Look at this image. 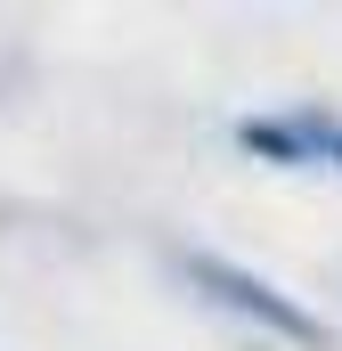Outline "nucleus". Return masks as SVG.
Listing matches in <instances>:
<instances>
[{
  "label": "nucleus",
  "instance_id": "1",
  "mask_svg": "<svg viewBox=\"0 0 342 351\" xmlns=\"http://www.w3.org/2000/svg\"><path fill=\"white\" fill-rule=\"evenodd\" d=\"M196 278H204V286H212L220 302H237V311H253L261 327H277V335H302V343H318V327H310V319H302L293 302H277L269 286H253L245 269H220V262H196Z\"/></svg>",
  "mask_w": 342,
  "mask_h": 351
}]
</instances>
